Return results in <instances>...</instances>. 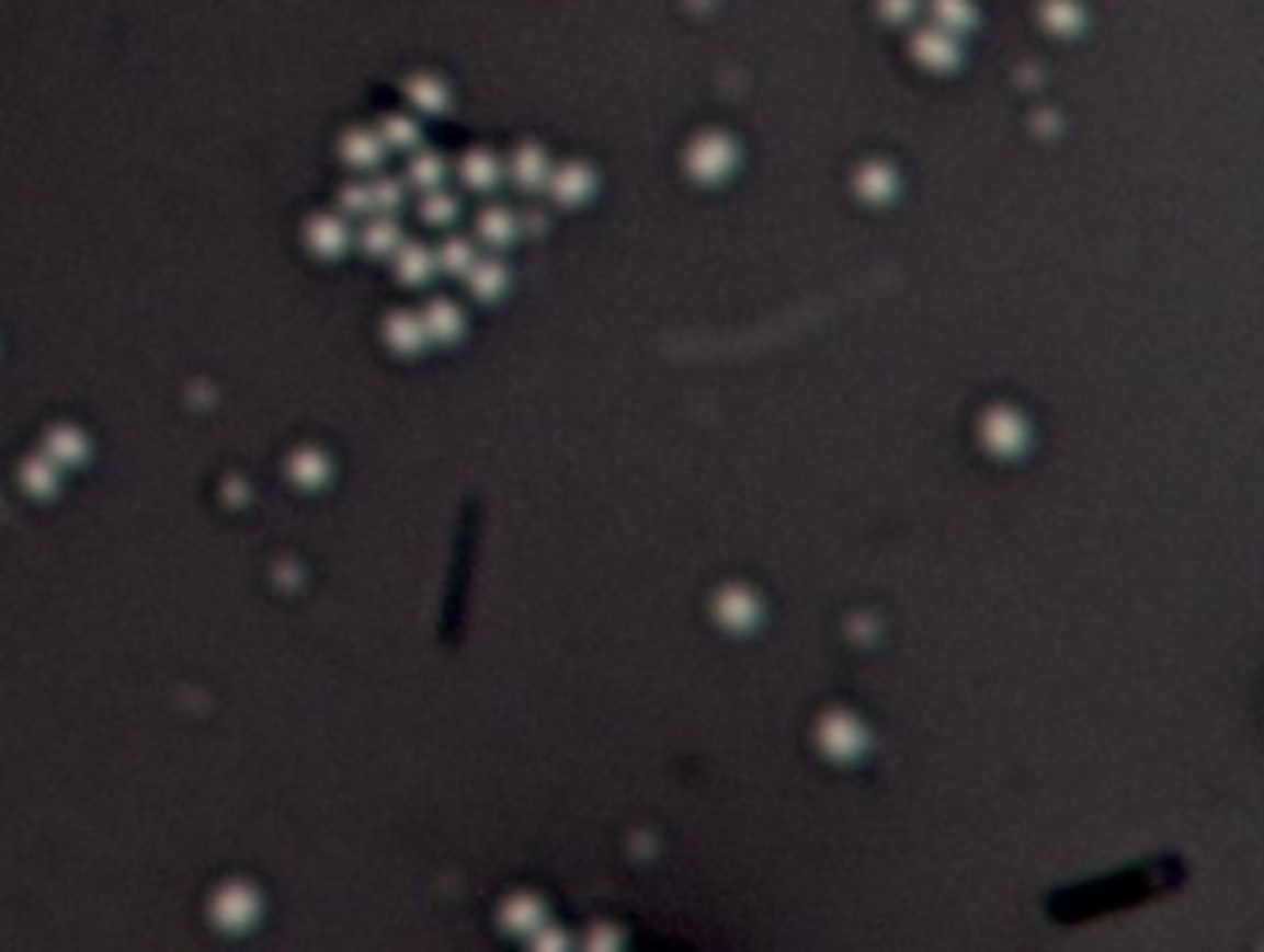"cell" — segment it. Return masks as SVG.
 Masks as SVG:
<instances>
[{"label":"cell","instance_id":"obj_1","mask_svg":"<svg viewBox=\"0 0 1264 952\" xmlns=\"http://www.w3.org/2000/svg\"><path fill=\"white\" fill-rule=\"evenodd\" d=\"M979 441H983V449L990 456H998V460H1016V456H1024L1027 445H1030L1027 415L1016 412V408H1009V404L987 408L983 420H979Z\"/></svg>","mask_w":1264,"mask_h":952},{"label":"cell","instance_id":"obj_2","mask_svg":"<svg viewBox=\"0 0 1264 952\" xmlns=\"http://www.w3.org/2000/svg\"><path fill=\"white\" fill-rule=\"evenodd\" d=\"M816 742H820V749L828 753V760L834 764H857L864 753H868L872 737H868V726L861 723L853 712H842V708H834L816 723Z\"/></svg>","mask_w":1264,"mask_h":952},{"label":"cell","instance_id":"obj_3","mask_svg":"<svg viewBox=\"0 0 1264 952\" xmlns=\"http://www.w3.org/2000/svg\"><path fill=\"white\" fill-rule=\"evenodd\" d=\"M738 163V145L719 130H708L702 138L690 141L686 149V171L694 182H705V186H716L727 174L735 171Z\"/></svg>","mask_w":1264,"mask_h":952},{"label":"cell","instance_id":"obj_4","mask_svg":"<svg viewBox=\"0 0 1264 952\" xmlns=\"http://www.w3.org/2000/svg\"><path fill=\"white\" fill-rule=\"evenodd\" d=\"M713 616H716V623L724 627V630H735V634H750V630H756V623H761L764 605H761V597H756L750 586H738V582H735V586H724L716 594Z\"/></svg>","mask_w":1264,"mask_h":952},{"label":"cell","instance_id":"obj_5","mask_svg":"<svg viewBox=\"0 0 1264 952\" xmlns=\"http://www.w3.org/2000/svg\"><path fill=\"white\" fill-rule=\"evenodd\" d=\"M909 53L912 60L920 67H927V71H953L960 60V45H957V34L942 31V26H920L916 34L909 37Z\"/></svg>","mask_w":1264,"mask_h":952},{"label":"cell","instance_id":"obj_6","mask_svg":"<svg viewBox=\"0 0 1264 952\" xmlns=\"http://www.w3.org/2000/svg\"><path fill=\"white\" fill-rule=\"evenodd\" d=\"M546 190L560 208H579V204H587L593 197V190H597V174H593L590 163L571 160L549 171Z\"/></svg>","mask_w":1264,"mask_h":952},{"label":"cell","instance_id":"obj_7","mask_svg":"<svg viewBox=\"0 0 1264 952\" xmlns=\"http://www.w3.org/2000/svg\"><path fill=\"white\" fill-rule=\"evenodd\" d=\"M260 916V897L249 886H223L212 901V919L223 930H246Z\"/></svg>","mask_w":1264,"mask_h":952},{"label":"cell","instance_id":"obj_8","mask_svg":"<svg viewBox=\"0 0 1264 952\" xmlns=\"http://www.w3.org/2000/svg\"><path fill=\"white\" fill-rule=\"evenodd\" d=\"M549 171H553V163H549V157H546V149H542V145H520V149L512 152V160H509V179L523 193H534V190L546 186Z\"/></svg>","mask_w":1264,"mask_h":952},{"label":"cell","instance_id":"obj_9","mask_svg":"<svg viewBox=\"0 0 1264 952\" xmlns=\"http://www.w3.org/2000/svg\"><path fill=\"white\" fill-rule=\"evenodd\" d=\"M546 919H549L546 905H542V897H534V893H515V897L504 901V908H501V927L509 930V934H520V938H531Z\"/></svg>","mask_w":1264,"mask_h":952},{"label":"cell","instance_id":"obj_10","mask_svg":"<svg viewBox=\"0 0 1264 952\" xmlns=\"http://www.w3.org/2000/svg\"><path fill=\"white\" fill-rule=\"evenodd\" d=\"M420 319H423V330H426V342H434V345H453L464 337V312L453 305V300H431Z\"/></svg>","mask_w":1264,"mask_h":952},{"label":"cell","instance_id":"obj_11","mask_svg":"<svg viewBox=\"0 0 1264 952\" xmlns=\"http://www.w3.org/2000/svg\"><path fill=\"white\" fill-rule=\"evenodd\" d=\"M853 186H857L861 200H868V204H887V200L898 197V171H893L887 160H868V163H864V168L857 171Z\"/></svg>","mask_w":1264,"mask_h":952},{"label":"cell","instance_id":"obj_12","mask_svg":"<svg viewBox=\"0 0 1264 952\" xmlns=\"http://www.w3.org/2000/svg\"><path fill=\"white\" fill-rule=\"evenodd\" d=\"M305 241L316 256H342L349 245V227L342 216H316L308 222Z\"/></svg>","mask_w":1264,"mask_h":952},{"label":"cell","instance_id":"obj_13","mask_svg":"<svg viewBox=\"0 0 1264 952\" xmlns=\"http://www.w3.org/2000/svg\"><path fill=\"white\" fill-rule=\"evenodd\" d=\"M386 345L401 356H415L426 345L423 319L415 312H394L390 319H386Z\"/></svg>","mask_w":1264,"mask_h":952},{"label":"cell","instance_id":"obj_14","mask_svg":"<svg viewBox=\"0 0 1264 952\" xmlns=\"http://www.w3.org/2000/svg\"><path fill=\"white\" fill-rule=\"evenodd\" d=\"M434 267L437 264H434L431 249L415 245V241H401V245L394 249V271L405 286H423V282L434 275Z\"/></svg>","mask_w":1264,"mask_h":952},{"label":"cell","instance_id":"obj_15","mask_svg":"<svg viewBox=\"0 0 1264 952\" xmlns=\"http://www.w3.org/2000/svg\"><path fill=\"white\" fill-rule=\"evenodd\" d=\"M460 182L475 193H490L493 186L501 182V163L493 152L486 149H475L468 157L460 160Z\"/></svg>","mask_w":1264,"mask_h":952},{"label":"cell","instance_id":"obj_16","mask_svg":"<svg viewBox=\"0 0 1264 952\" xmlns=\"http://www.w3.org/2000/svg\"><path fill=\"white\" fill-rule=\"evenodd\" d=\"M464 278H468L471 294L479 300H498L509 289V267L501 260H475Z\"/></svg>","mask_w":1264,"mask_h":952},{"label":"cell","instance_id":"obj_17","mask_svg":"<svg viewBox=\"0 0 1264 952\" xmlns=\"http://www.w3.org/2000/svg\"><path fill=\"white\" fill-rule=\"evenodd\" d=\"M342 157H345V163H353V168H375V163H383V157H386L383 134L364 130V126H360V130H349L345 141H342Z\"/></svg>","mask_w":1264,"mask_h":952},{"label":"cell","instance_id":"obj_18","mask_svg":"<svg viewBox=\"0 0 1264 952\" xmlns=\"http://www.w3.org/2000/svg\"><path fill=\"white\" fill-rule=\"evenodd\" d=\"M45 456L56 468H75V463L86 460V437L75 431V426H56V431L45 437Z\"/></svg>","mask_w":1264,"mask_h":952},{"label":"cell","instance_id":"obj_19","mask_svg":"<svg viewBox=\"0 0 1264 952\" xmlns=\"http://www.w3.org/2000/svg\"><path fill=\"white\" fill-rule=\"evenodd\" d=\"M515 234H520V219H515L509 208H501V204H493V208H486L479 216V238L490 249L512 245Z\"/></svg>","mask_w":1264,"mask_h":952},{"label":"cell","instance_id":"obj_20","mask_svg":"<svg viewBox=\"0 0 1264 952\" xmlns=\"http://www.w3.org/2000/svg\"><path fill=\"white\" fill-rule=\"evenodd\" d=\"M931 19L949 34H965L976 26V4L971 0H931Z\"/></svg>","mask_w":1264,"mask_h":952},{"label":"cell","instance_id":"obj_21","mask_svg":"<svg viewBox=\"0 0 1264 952\" xmlns=\"http://www.w3.org/2000/svg\"><path fill=\"white\" fill-rule=\"evenodd\" d=\"M408 101L415 104L420 112H445L449 108V90H445L442 79H434V74H415L412 82H408Z\"/></svg>","mask_w":1264,"mask_h":952},{"label":"cell","instance_id":"obj_22","mask_svg":"<svg viewBox=\"0 0 1264 952\" xmlns=\"http://www.w3.org/2000/svg\"><path fill=\"white\" fill-rule=\"evenodd\" d=\"M397 245H401V230H397V222L390 216L372 219L360 230V249L372 252V256H390Z\"/></svg>","mask_w":1264,"mask_h":952},{"label":"cell","instance_id":"obj_23","mask_svg":"<svg viewBox=\"0 0 1264 952\" xmlns=\"http://www.w3.org/2000/svg\"><path fill=\"white\" fill-rule=\"evenodd\" d=\"M1043 23L1054 34H1075L1079 26H1083V8H1079L1075 0H1046Z\"/></svg>","mask_w":1264,"mask_h":952},{"label":"cell","instance_id":"obj_24","mask_svg":"<svg viewBox=\"0 0 1264 952\" xmlns=\"http://www.w3.org/2000/svg\"><path fill=\"white\" fill-rule=\"evenodd\" d=\"M56 471L60 468H56L48 456H34V460H26V468H23V485L34 493V497H48V493L56 490V482H60V474Z\"/></svg>","mask_w":1264,"mask_h":952},{"label":"cell","instance_id":"obj_25","mask_svg":"<svg viewBox=\"0 0 1264 952\" xmlns=\"http://www.w3.org/2000/svg\"><path fill=\"white\" fill-rule=\"evenodd\" d=\"M408 179L420 190H437L445 179V160L437 152H415L412 163H408Z\"/></svg>","mask_w":1264,"mask_h":952},{"label":"cell","instance_id":"obj_26","mask_svg":"<svg viewBox=\"0 0 1264 952\" xmlns=\"http://www.w3.org/2000/svg\"><path fill=\"white\" fill-rule=\"evenodd\" d=\"M456 211H460V204H456L453 193H445L442 186L426 190V197L420 204V216H423V222H431V227H445V222H453Z\"/></svg>","mask_w":1264,"mask_h":952},{"label":"cell","instance_id":"obj_27","mask_svg":"<svg viewBox=\"0 0 1264 952\" xmlns=\"http://www.w3.org/2000/svg\"><path fill=\"white\" fill-rule=\"evenodd\" d=\"M475 245L471 241H464V238H449L442 245V252H437V260L434 264L442 267V271H449V275H468V267L475 264Z\"/></svg>","mask_w":1264,"mask_h":952},{"label":"cell","instance_id":"obj_28","mask_svg":"<svg viewBox=\"0 0 1264 952\" xmlns=\"http://www.w3.org/2000/svg\"><path fill=\"white\" fill-rule=\"evenodd\" d=\"M383 141L386 149H415V145H420V126H415V119H408V115H390V119L383 123Z\"/></svg>","mask_w":1264,"mask_h":952},{"label":"cell","instance_id":"obj_29","mask_svg":"<svg viewBox=\"0 0 1264 952\" xmlns=\"http://www.w3.org/2000/svg\"><path fill=\"white\" fill-rule=\"evenodd\" d=\"M294 482L297 485H323L327 482V474H330V468H327V460H323V452H312V449H305V452H297L294 456Z\"/></svg>","mask_w":1264,"mask_h":952},{"label":"cell","instance_id":"obj_30","mask_svg":"<svg viewBox=\"0 0 1264 952\" xmlns=\"http://www.w3.org/2000/svg\"><path fill=\"white\" fill-rule=\"evenodd\" d=\"M367 193H372V211H383V216H390L405 204V186L397 179H378L367 186Z\"/></svg>","mask_w":1264,"mask_h":952},{"label":"cell","instance_id":"obj_31","mask_svg":"<svg viewBox=\"0 0 1264 952\" xmlns=\"http://www.w3.org/2000/svg\"><path fill=\"white\" fill-rule=\"evenodd\" d=\"M531 945H534V949H546V952H549V949H568L571 941H568V934H563L560 927H553V922L546 919V922H542V927H538V930H534V934H531Z\"/></svg>","mask_w":1264,"mask_h":952},{"label":"cell","instance_id":"obj_32","mask_svg":"<svg viewBox=\"0 0 1264 952\" xmlns=\"http://www.w3.org/2000/svg\"><path fill=\"white\" fill-rule=\"evenodd\" d=\"M879 15L887 23H909L916 15V0H879Z\"/></svg>","mask_w":1264,"mask_h":952},{"label":"cell","instance_id":"obj_33","mask_svg":"<svg viewBox=\"0 0 1264 952\" xmlns=\"http://www.w3.org/2000/svg\"><path fill=\"white\" fill-rule=\"evenodd\" d=\"M342 208L349 211V216H364V211H372V193H367V186H349L342 193Z\"/></svg>","mask_w":1264,"mask_h":952},{"label":"cell","instance_id":"obj_34","mask_svg":"<svg viewBox=\"0 0 1264 952\" xmlns=\"http://www.w3.org/2000/svg\"><path fill=\"white\" fill-rule=\"evenodd\" d=\"M624 945V934L616 927H593L587 934V949H619Z\"/></svg>","mask_w":1264,"mask_h":952}]
</instances>
